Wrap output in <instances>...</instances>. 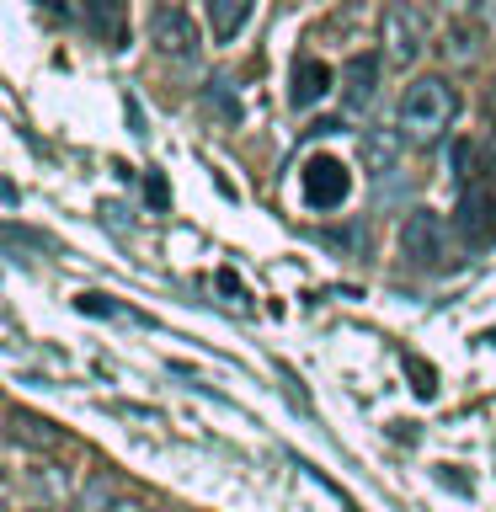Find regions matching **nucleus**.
Masks as SVG:
<instances>
[{
    "label": "nucleus",
    "instance_id": "f257e3e1",
    "mask_svg": "<svg viewBox=\"0 0 496 512\" xmlns=\"http://www.w3.org/2000/svg\"><path fill=\"white\" fill-rule=\"evenodd\" d=\"M454 112H459L454 86H448L443 75H422L406 86V96H400V134L411 144H432V139H443V128L454 123Z\"/></svg>",
    "mask_w": 496,
    "mask_h": 512
},
{
    "label": "nucleus",
    "instance_id": "f03ea898",
    "mask_svg": "<svg viewBox=\"0 0 496 512\" xmlns=\"http://www.w3.org/2000/svg\"><path fill=\"white\" fill-rule=\"evenodd\" d=\"M299 192H304V203L310 208H320V214H326V208H342L347 198H352V166L342 155H310L299 166Z\"/></svg>",
    "mask_w": 496,
    "mask_h": 512
},
{
    "label": "nucleus",
    "instance_id": "7ed1b4c3",
    "mask_svg": "<svg viewBox=\"0 0 496 512\" xmlns=\"http://www.w3.org/2000/svg\"><path fill=\"white\" fill-rule=\"evenodd\" d=\"M427 38H432V27H427V16L411 6V0H390L384 6V59L390 64H416L422 59V48H427Z\"/></svg>",
    "mask_w": 496,
    "mask_h": 512
},
{
    "label": "nucleus",
    "instance_id": "20e7f679",
    "mask_svg": "<svg viewBox=\"0 0 496 512\" xmlns=\"http://www.w3.org/2000/svg\"><path fill=\"white\" fill-rule=\"evenodd\" d=\"M454 230L470 240V246H491V240H496V176H480L475 187L459 192Z\"/></svg>",
    "mask_w": 496,
    "mask_h": 512
},
{
    "label": "nucleus",
    "instance_id": "39448f33",
    "mask_svg": "<svg viewBox=\"0 0 496 512\" xmlns=\"http://www.w3.org/2000/svg\"><path fill=\"white\" fill-rule=\"evenodd\" d=\"M150 43L160 48V54H171V59H198L203 54L198 27H192L187 6H176V0H166V6L150 11Z\"/></svg>",
    "mask_w": 496,
    "mask_h": 512
},
{
    "label": "nucleus",
    "instance_id": "423d86ee",
    "mask_svg": "<svg viewBox=\"0 0 496 512\" xmlns=\"http://www.w3.org/2000/svg\"><path fill=\"white\" fill-rule=\"evenodd\" d=\"M400 246H406V256L416 267H448V224L438 214H427V208H416V214H406V224H400Z\"/></svg>",
    "mask_w": 496,
    "mask_h": 512
},
{
    "label": "nucleus",
    "instance_id": "0eeeda50",
    "mask_svg": "<svg viewBox=\"0 0 496 512\" xmlns=\"http://www.w3.org/2000/svg\"><path fill=\"white\" fill-rule=\"evenodd\" d=\"M374 91H379V59L374 54L347 59L342 64V107L347 112H363L368 102H374Z\"/></svg>",
    "mask_w": 496,
    "mask_h": 512
},
{
    "label": "nucleus",
    "instance_id": "6e6552de",
    "mask_svg": "<svg viewBox=\"0 0 496 512\" xmlns=\"http://www.w3.org/2000/svg\"><path fill=\"white\" fill-rule=\"evenodd\" d=\"M331 86H336L331 64H320V59H299V64H294V80H288V102H294V107H315Z\"/></svg>",
    "mask_w": 496,
    "mask_h": 512
},
{
    "label": "nucleus",
    "instance_id": "1a4fd4ad",
    "mask_svg": "<svg viewBox=\"0 0 496 512\" xmlns=\"http://www.w3.org/2000/svg\"><path fill=\"white\" fill-rule=\"evenodd\" d=\"M251 6H256V0H203L214 43H235L240 27H246V16H251Z\"/></svg>",
    "mask_w": 496,
    "mask_h": 512
},
{
    "label": "nucleus",
    "instance_id": "9d476101",
    "mask_svg": "<svg viewBox=\"0 0 496 512\" xmlns=\"http://www.w3.org/2000/svg\"><path fill=\"white\" fill-rule=\"evenodd\" d=\"M86 6V22L102 32V38L118 48L123 43V16H128V0H80Z\"/></svg>",
    "mask_w": 496,
    "mask_h": 512
},
{
    "label": "nucleus",
    "instance_id": "9b49d317",
    "mask_svg": "<svg viewBox=\"0 0 496 512\" xmlns=\"http://www.w3.org/2000/svg\"><path fill=\"white\" fill-rule=\"evenodd\" d=\"M75 310L80 315H107V320H134V326H150V315L128 310V304H112L107 294H75Z\"/></svg>",
    "mask_w": 496,
    "mask_h": 512
},
{
    "label": "nucleus",
    "instance_id": "f8f14e48",
    "mask_svg": "<svg viewBox=\"0 0 496 512\" xmlns=\"http://www.w3.org/2000/svg\"><path fill=\"white\" fill-rule=\"evenodd\" d=\"M448 160H454V176H459V187H475L480 176H491V171H480V144H475V139H459V144H454V155H448Z\"/></svg>",
    "mask_w": 496,
    "mask_h": 512
},
{
    "label": "nucleus",
    "instance_id": "ddd939ff",
    "mask_svg": "<svg viewBox=\"0 0 496 512\" xmlns=\"http://www.w3.org/2000/svg\"><path fill=\"white\" fill-rule=\"evenodd\" d=\"M363 155H368V166H374V171L384 176V171H395V160H400V144H395L390 134H368V139H363Z\"/></svg>",
    "mask_w": 496,
    "mask_h": 512
},
{
    "label": "nucleus",
    "instance_id": "4468645a",
    "mask_svg": "<svg viewBox=\"0 0 496 512\" xmlns=\"http://www.w3.org/2000/svg\"><path fill=\"white\" fill-rule=\"evenodd\" d=\"M203 107L219 112V123H240V102L230 96V86H224V80H214V86L203 91Z\"/></svg>",
    "mask_w": 496,
    "mask_h": 512
},
{
    "label": "nucleus",
    "instance_id": "2eb2a0df",
    "mask_svg": "<svg viewBox=\"0 0 496 512\" xmlns=\"http://www.w3.org/2000/svg\"><path fill=\"white\" fill-rule=\"evenodd\" d=\"M400 363H406V374H411V390H416V395H422V400L438 395V374H432V363H422L416 352H406Z\"/></svg>",
    "mask_w": 496,
    "mask_h": 512
},
{
    "label": "nucleus",
    "instance_id": "dca6fc26",
    "mask_svg": "<svg viewBox=\"0 0 496 512\" xmlns=\"http://www.w3.org/2000/svg\"><path fill=\"white\" fill-rule=\"evenodd\" d=\"M11 422H16V438H22V443H59L54 422H38V416H27V411H16Z\"/></svg>",
    "mask_w": 496,
    "mask_h": 512
},
{
    "label": "nucleus",
    "instance_id": "f3484780",
    "mask_svg": "<svg viewBox=\"0 0 496 512\" xmlns=\"http://www.w3.org/2000/svg\"><path fill=\"white\" fill-rule=\"evenodd\" d=\"M150 203L166 208V182H160V176H150Z\"/></svg>",
    "mask_w": 496,
    "mask_h": 512
},
{
    "label": "nucleus",
    "instance_id": "a211bd4d",
    "mask_svg": "<svg viewBox=\"0 0 496 512\" xmlns=\"http://www.w3.org/2000/svg\"><path fill=\"white\" fill-rule=\"evenodd\" d=\"M107 512H144V507H139V502H112Z\"/></svg>",
    "mask_w": 496,
    "mask_h": 512
},
{
    "label": "nucleus",
    "instance_id": "6ab92c4d",
    "mask_svg": "<svg viewBox=\"0 0 496 512\" xmlns=\"http://www.w3.org/2000/svg\"><path fill=\"white\" fill-rule=\"evenodd\" d=\"M480 11H486V16H496V0H486V6H480Z\"/></svg>",
    "mask_w": 496,
    "mask_h": 512
},
{
    "label": "nucleus",
    "instance_id": "aec40b11",
    "mask_svg": "<svg viewBox=\"0 0 496 512\" xmlns=\"http://www.w3.org/2000/svg\"><path fill=\"white\" fill-rule=\"evenodd\" d=\"M443 6H470V0H443Z\"/></svg>",
    "mask_w": 496,
    "mask_h": 512
},
{
    "label": "nucleus",
    "instance_id": "412c9836",
    "mask_svg": "<svg viewBox=\"0 0 496 512\" xmlns=\"http://www.w3.org/2000/svg\"><path fill=\"white\" fill-rule=\"evenodd\" d=\"M27 512H48V507H27Z\"/></svg>",
    "mask_w": 496,
    "mask_h": 512
},
{
    "label": "nucleus",
    "instance_id": "4be33fe9",
    "mask_svg": "<svg viewBox=\"0 0 496 512\" xmlns=\"http://www.w3.org/2000/svg\"><path fill=\"white\" fill-rule=\"evenodd\" d=\"M48 6H59V0H48Z\"/></svg>",
    "mask_w": 496,
    "mask_h": 512
}]
</instances>
